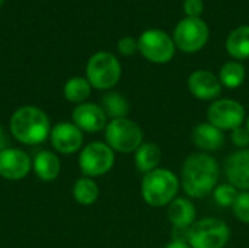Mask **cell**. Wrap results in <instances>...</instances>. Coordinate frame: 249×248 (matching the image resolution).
I'll list each match as a JSON object with an SVG mask.
<instances>
[{"label":"cell","mask_w":249,"mask_h":248,"mask_svg":"<svg viewBox=\"0 0 249 248\" xmlns=\"http://www.w3.org/2000/svg\"><path fill=\"white\" fill-rule=\"evenodd\" d=\"M73 123L86 133H98L105 130L108 124V117L102 107L93 102H83L74 107L71 113Z\"/></svg>","instance_id":"5bb4252c"},{"label":"cell","mask_w":249,"mask_h":248,"mask_svg":"<svg viewBox=\"0 0 249 248\" xmlns=\"http://www.w3.org/2000/svg\"><path fill=\"white\" fill-rule=\"evenodd\" d=\"M144 142L142 127L130 118L109 120L105 127V143L118 153H134Z\"/></svg>","instance_id":"5b68a950"},{"label":"cell","mask_w":249,"mask_h":248,"mask_svg":"<svg viewBox=\"0 0 249 248\" xmlns=\"http://www.w3.org/2000/svg\"><path fill=\"white\" fill-rule=\"evenodd\" d=\"M162 161V151L156 143L143 142L140 148L134 152V164L136 168L144 175L156 168Z\"/></svg>","instance_id":"ac0fdd59"},{"label":"cell","mask_w":249,"mask_h":248,"mask_svg":"<svg viewBox=\"0 0 249 248\" xmlns=\"http://www.w3.org/2000/svg\"><path fill=\"white\" fill-rule=\"evenodd\" d=\"M228 183L241 191H249V148L232 152L225 161Z\"/></svg>","instance_id":"9a60e30c"},{"label":"cell","mask_w":249,"mask_h":248,"mask_svg":"<svg viewBox=\"0 0 249 248\" xmlns=\"http://www.w3.org/2000/svg\"><path fill=\"white\" fill-rule=\"evenodd\" d=\"M165 248H191L190 244L187 241H182V240H174L171 243H168Z\"/></svg>","instance_id":"f546056e"},{"label":"cell","mask_w":249,"mask_h":248,"mask_svg":"<svg viewBox=\"0 0 249 248\" xmlns=\"http://www.w3.org/2000/svg\"><path fill=\"white\" fill-rule=\"evenodd\" d=\"M187 235L191 248H225L231 240V228L219 218H203L188 228Z\"/></svg>","instance_id":"277c9868"},{"label":"cell","mask_w":249,"mask_h":248,"mask_svg":"<svg viewBox=\"0 0 249 248\" xmlns=\"http://www.w3.org/2000/svg\"><path fill=\"white\" fill-rule=\"evenodd\" d=\"M220 168L217 159L206 152L188 155L181 167L179 183L190 199H203L212 194L219 183Z\"/></svg>","instance_id":"6da1fadb"},{"label":"cell","mask_w":249,"mask_h":248,"mask_svg":"<svg viewBox=\"0 0 249 248\" xmlns=\"http://www.w3.org/2000/svg\"><path fill=\"white\" fill-rule=\"evenodd\" d=\"M86 79L92 88L99 91L114 88L121 79L120 60L108 51L95 53L86 64Z\"/></svg>","instance_id":"8992f818"},{"label":"cell","mask_w":249,"mask_h":248,"mask_svg":"<svg viewBox=\"0 0 249 248\" xmlns=\"http://www.w3.org/2000/svg\"><path fill=\"white\" fill-rule=\"evenodd\" d=\"M209 41V26L201 18H185L178 22L174 31L175 47L193 54L204 48Z\"/></svg>","instance_id":"30bf717a"},{"label":"cell","mask_w":249,"mask_h":248,"mask_svg":"<svg viewBox=\"0 0 249 248\" xmlns=\"http://www.w3.org/2000/svg\"><path fill=\"white\" fill-rule=\"evenodd\" d=\"M245 77H247V70H245L244 64L236 60L225 63L219 72V80H220L222 86H225L228 89L239 88L245 82Z\"/></svg>","instance_id":"7402d4cb"},{"label":"cell","mask_w":249,"mask_h":248,"mask_svg":"<svg viewBox=\"0 0 249 248\" xmlns=\"http://www.w3.org/2000/svg\"><path fill=\"white\" fill-rule=\"evenodd\" d=\"M4 148H6V134H4L3 127L0 126V151H3Z\"/></svg>","instance_id":"4dcf8cb0"},{"label":"cell","mask_w":249,"mask_h":248,"mask_svg":"<svg viewBox=\"0 0 249 248\" xmlns=\"http://www.w3.org/2000/svg\"><path fill=\"white\" fill-rule=\"evenodd\" d=\"M166 216L168 221L178 229H185L190 228L197 219V210L190 197H177L172 200L168 206Z\"/></svg>","instance_id":"e0dca14e"},{"label":"cell","mask_w":249,"mask_h":248,"mask_svg":"<svg viewBox=\"0 0 249 248\" xmlns=\"http://www.w3.org/2000/svg\"><path fill=\"white\" fill-rule=\"evenodd\" d=\"M117 50L121 56H133L136 51H139V41L133 37H124L118 41Z\"/></svg>","instance_id":"4316f807"},{"label":"cell","mask_w":249,"mask_h":248,"mask_svg":"<svg viewBox=\"0 0 249 248\" xmlns=\"http://www.w3.org/2000/svg\"><path fill=\"white\" fill-rule=\"evenodd\" d=\"M238 189L233 187L232 184L229 183H225V184H217L214 191H213V197L216 200L217 205L223 206V208H232L236 197H238Z\"/></svg>","instance_id":"d4e9b609"},{"label":"cell","mask_w":249,"mask_h":248,"mask_svg":"<svg viewBox=\"0 0 249 248\" xmlns=\"http://www.w3.org/2000/svg\"><path fill=\"white\" fill-rule=\"evenodd\" d=\"M226 50L236 61L249 58V25H241L229 34Z\"/></svg>","instance_id":"ffe728a7"},{"label":"cell","mask_w":249,"mask_h":248,"mask_svg":"<svg viewBox=\"0 0 249 248\" xmlns=\"http://www.w3.org/2000/svg\"><path fill=\"white\" fill-rule=\"evenodd\" d=\"M12 136L23 145H39L51 132L48 115L32 105L18 108L10 118Z\"/></svg>","instance_id":"7a4b0ae2"},{"label":"cell","mask_w":249,"mask_h":248,"mask_svg":"<svg viewBox=\"0 0 249 248\" xmlns=\"http://www.w3.org/2000/svg\"><path fill=\"white\" fill-rule=\"evenodd\" d=\"M181 189L179 177L168 168H156L143 175L140 191L146 205L165 208L178 197Z\"/></svg>","instance_id":"3957f363"},{"label":"cell","mask_w":249,"mask_h":248,"mask_svg":"<svg viewBox=\"0 0 249 248\" xmlns=\"http://www.w3.org/2000/svg\"><path fill=\"white\" fill-rule=\"evenodd\" d=\"M193 143L200 152H216L220 151L225 145V132L219 130L209 121L197 124L191 132Z\"/></svg>","instance_id":"2e32d148"},{"label":"cell","mask_w":249,"mask_h":248,"mask_svg":"<svg viewBox=\"0 0 249 248\" xmlns=\"http://www.w3.org/2000/svg\"><path fill=\"white\" fill-rule=\"evenodd\" d=\"M4 3V0H0V7H1V4Z\"/></svg>","instance_id":"d6a6232c"},{"label":"cell","mask_w":249,"mask_h":248,"mask_svg":"<svg viewBox=\"0 0 249 248\" xmlns=\"http://www.w3.org/2000/svg\"><path fill=\"white\" fill-rule=\"evenodd\" d=\"M184 12H185L187 18H200V15L204 12L203 0H185Z\"/></svg>","instance_id":"f1b7e54d"},{"label":"cell","mask_w":249,"mask_h":248,"mask_svg":"<svg viewBox=\"0 0 249 248\" xmlns=\"http://www.w3.org/2000/svg\"><path fill=\"white\" fill-rule=\"evenodd\" d=\"M53 148L63 153L70 155L77 152L83 145V132L74 123H58L50 132Z\"/></svg>","instance_id":"4fadbf2b"},{"label":"cell","mask_w":249,"mask_h":248,"mask_svg":"<svg viewBox=\"0 0 249 248\" xmlns=\"http://www.w3.org/2000/svg\"><path fill=\"white\" fill-rule=\"evenodd\" d=\"M245 107L232 98H219L207 108V121L222 132H232L245 124Z\"/></svg>","instance_id":"52a82bcc"},{"label":"cell","mask_w":249,"mask_h":248,"mask_svg":"<svg viewBox=\"0 0 249 248\" xmlns=\"http://www.w3.org/2000/svg\"><path fill=\"white\" fill-rule=\"evenodd\" d=\"M34 171L42 181H54L60 174V159L50 151H41L34 158Z\"/></svg>","instance_id":"d6986e66"},{"label":"cell","mask_w":249,"mask_h":248,"mask_svg":"<svg viewBox=\"0 0 249 248\" xmlns=\"http://www.w3.org/2000/svg\"><path fill=\"white\" fill-rule=\"evenodd\" d=\"M32 168L29 155L18 148H4L0 151V177L10 181L25 178Z\"/></svg>","instance_id":"8fae6325"},{"label":"cell","mask_w":249,"mask_h":248,"mask_svg":"<svg viewBox=\"0 0 249 248\" xmlns=\"http://www.w3.org/2000/svg\"><path fill=\"white\" fill-rule=\"evenodd\" d=\"M187 86L191 95L200 101H216L222 95V83L219 76L210 70H196L187 79Z\"/></svg>","instance_id":"7c38bea8"},{"label":"cell","mask_w":249,"mask_h":248,"mask_svg":"<svg viewBox=\"0 0 249 248\" xmlns=\"http://www.w3.org/2000/svg\"><path fill=\"white\" fill-rule=\"evenodd\" d=\"M232 212L238 221L249 225V191H239L232 206Z\"/></svg>","instance_id":"484cf974"},{"label":"cell","mask_w":249,"mask_h":248,"mask_svg":"<svg viewBox=\"0 0 249 248\" xmlns=\"http://www.w3.org/2000/svg\"><path fill=\"white\" fill-rule=\"evenodd\" d=\"M245 129L248 130L249 133V115H247V120H245Z\"/></svg>","instance_id":"1f68e13d"},{"label":"cell","mask_w":249,"mask_h":248,"mask_svg":"<svg viewBox=\"0 0 249 248\" xmlns=\"http://www.w3.org/2000/svg\"><path fill=\"white\" fill-rule=\"evenodd\" d=\"M139 51L150 63L165 64L175 56V42L162 29H147L139 37Z\"/></svg>","instance_id":"ba28073f"},{"label":"cell","mask_w":249,"mask_h":248,"mask_svg":"<svg viewBox=\"0 0 249 248\" xmlns=\"http://www.w3.org/2000/svg\"><path fill=\"white\" fill-rule=\"evenodd\" d=\"M73 197L79 205L90 206L99 197V187L93 181V178L82 177L73 186Z\"/></svg>","instance_id":"603a6c76"},{"label":"cell","mask_w":249,"mask_h":248,"mask_svg":"<svg viewBox=\"0 0 249 248\" xmlns=\"http://www.w3.org/2000/svg\"><path fill=\"white\" fill-rule=\"evenodd\" d=\"M115 162V152L104 142L86 145L79 156V167L85 177H101L109 172Z\"/></svg>","instance_id":"9c48e42d"},{"label":"cell","mask_w":249,"mask_h":248,"mask_svg":"<svg viewBox=\"0 0 249 248\" xmlns=\"http://www.w3.org/2000/svg\"><path fill=\"white\" fill-rule=\"evenodd\" d=\"M231 140L232 143L239 148V149H248L249 146V133L245 129V126H241L235 130H232L231 133Z\"/></svg>","instance_id":"83f0119b"},{"label":"cell","mask_w":249,"mask_h":248,"mask_svg":"<svg viewBox=\"0 0 249 248\" xmlns=\"http://www.w3.org/2000/svg\"><path fill=\"white\" fill-rule=\"evenodd\" d=\"M90 91H92V86L89 83V80L86 77H71L66 82L64 85V98L73 104H83L89 95H90Z\"/></svg>","instance_id":"cb8c5ba5"},{"label":"cell","mask_w":249,"mask_h":248,"mask_svg":"<svg viewBox=\"0 0 249 248\" xmlns=\"http://www.w3.org/2000/svg\"><path fill=\"white\" fill-rule=\"evenodd\" d=\"M101 107L108 118H127L130 113V102L127 98L118 92H108L101 99Z\"/></svg>","instance_id":"44dd1931"}]
</instances>
